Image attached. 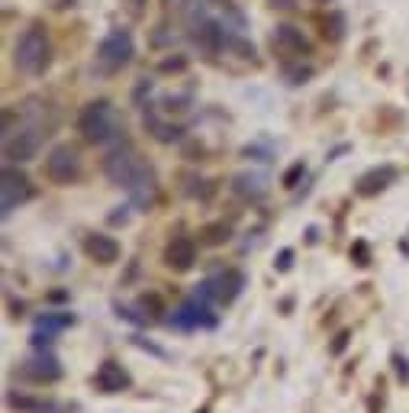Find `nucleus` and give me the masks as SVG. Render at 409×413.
<instances>
[{"label":"nucleus","mask_w":409,"mask_h":413,"mask_svg":"<svg viewBox=\"0 0 409 413\" xmlns=\"http://www.w3.org/2000/svg\"><path fill=\"white\" fill-rule=\"evenodd\" d=\"M45 175L52 184H75L81 178V155L75 146H55L45 159Z\"/></svg>","instance_id":"obj_8"},{"label":"nucleus","mask_w":409,"mask_h":413,"mask_svg":"<svg viewBox=\"0 0 409 413\" xmlns=\"http://www.w3.org/2000/svg\"><path fill=\"white\" fill-rule=\"evenodd\" d=\"M232 239V230L229 223H209L200 230V242L203 245H222V242H229Z\"/></svg>","instance_id":"obj_19"},{"label":"nucleus","mask_w":409,"mask_h":413,"mask_svg":"<svg viewBox=\"0 0 409 413\" xmlns=\"http://www.w3.org/2000/svg\"><path fill=\"white\" fill-rule=\"evenodd\" d=\"M23 375L33 381H58L62 378V362H58V355L52 349H36L23 362Z\"/></svg>","instance_id":"obj_10"},{"label":"nucleus","mask_w":409,"mask_h":413,"mask_svg":"<svg viewBox=\"0 0 409 413\" xmlns=\"http://www.w3.org/2000/svg\"><path fill=\"white\" fill-rule=\"evenodd\" d=\"M393 368H396V378L406 385V381H409V362L403 355H393Z\"/></svg>","instance_id":"obj_25"},{"label":"nucleus","mask_w":409,"mask_h":413,"mask_svg":"<svg viewBox=\"0 0 409 413\" xmlns=\"http://www.w3.org/2000/svg\"><path fill=\"white\" fill-rule=\"evenodd\" d=\"M132 52H136L132 36L126 33V29H113L110 36H104V43L97 45V65H100V71H107V75L119 71L123 65H129Z\"/></svg>","instance_id":"obj_5"},{"label":"nucleus","mask_w":409,"mask_h":413,"mask_svg":"<svg viewBox=\"0 0 409 413\" xmlns=\"http://www.w3.org/2000/svg\"><path fill=\"white\" fill-rule=\"evenodd\" d=\"M393 181H396V168L393 165H381V168L364 171V175L358 178V184H354V191H358V197H377Z\"/></svg>","instance_id":"obj_14"},{"label":"nucleus","mask_w":409,"mask_h":413,"mask_svg":"<svg viewBox=\"0 0 409 413\" xmlns=\"http://www.w3.org/2000/svg\"><path fill=\"white\" fill-rule=\"evenodd\" d=\"M216 323H219V316L213 313L209 301H203L200 294L187 297L171 316V326H178V329H213Z\"/></svg>","instance_id":"obj_7"},{"label":"nucleus","mask_w":409,"mask_h":413,"mask_svg":"<svg viewBox=\"0 0 409 413\" xmlns=\"http://www.w3.org/2000/svg\"><path fill=\"white\" fill-rule=\"evenodd\" d=\"M271 7H284V10H287V7H293V0H274Z\"/></svg>","instance_id":"obj_26"},{"label":"nucleus","mask_w":409,"mask_h":413,"mask_svg":"<svg viewBox=\"0 0 409 413\" xmlns=\"http://www.w3.org/2000/svg\"><path fill=\"white\" fill-rule=\"evenodd\" d=\"M94 385H97V391H104V394H123V391L132 387V378L119 362L107 358V362H100L97 375H94Z\"/></svg>","instance_id":"obj_11"},{"label":"nucleus","mask_w":409,"mask_h":413,"mask_svg":"<svg viewBox=\"0 0 409 413\" xmlns=\"http://www.w3.org/2000/svg\"><path fill=\"white\" fill-rule=\"evenodd\" d=\"M45 136H49V133H45L42 127H26V129H20L16 136H7L4 152H7L10 161H33L36 155H39Z\"/></svg>","instance_id":"obj_9"},{"label":"nucleus","mask_w":409,"mask_h":413,"mask_svg":"<svg viewBox=\"0 0 409 413\" xmlns=\"http://www.w3.org/2000/svg\"><path fill=\"white\" fill-rule=\"evenodd\" d=\"M274 45H278L284 55H310V43L303 39V33L293 26H278L274 33Z\"/></svg>","instance_id":"obj_15"},{"label":"nucleus","mask_w":409,"mask_h":413,"mask_svg":"<svg viewBox=\"0 0 409 413\" xmlns=\"http://www.w3.org/2000/svg\"><path fill=\"white\" fill-rule=\"evenodd\" d=\"M290 265H293V249H280V255L274 259V268L278 272H290Z\"/></svg>","instance_id":"obj_23"},{"label":"nucleus","mask_w":409,"mask_h":413,"mask_svg":"<svg viewBox=\"0 0 409 413\" xmlns=\"http://www.w3.org/2000/svg\"><path fill=\"white\" fill-rule=\"evenodd\" d=\"M119 242L113 236H107V232H94V236L84 239V255H87L90 262H97V265H113V262H119Z\"/></svg>","instance_id":"obj_13"},{"label":"nucleus","mask_w":409,"mask_h":413,"mask_svg":"<svg viewBox=\"0 0 409 413\" xmlns=\"http://www.w3.org/2000/svg\"><path fill=\"white\" fill-rule=\"evenodd\" d=\"M232 188H236V194L245 197V200H261V197H264V178H258V175L255 178H251V175H239Z\"/></svg>","instance_id":"obj_18"},{"label":"nucleus","mask_w":409,"mask_h":413,"mask_svg":"<svg viewBox=\"0 0 409 413\" xmlns=\"http://www.w3.org/2000/svg\"><path fill=\"white\" fill-rule=\"evenodd\" d=\"M303 171H306L303 161H297V165H293V168L284 175V188H297V181H300V175H303Z\"/></svg>","instance_id":"obj_24"},{"label":"nucleus","mask_w":409,"mask_h":413,"mask_svg":"<svg viewBox=\"0 0 409 413\" xmlns=\"http://www.w3.org/2000/svg\"><path fill=\"white\" fill-rule=\"evenodd\" d=\"M197 262V242L187 236H174L171 242L165 245V265L171 272H190Z\"/></svg>","instance_id":"obj_12"},{"label":"nucleus","mask_w":409,"mask_h":413,"mask_svg":"<svg viewBox=\"0 0 409 413\" xmlns=\"http://www.w3.org/2000/svg\"><path fill=\"white\" fill-rule=\"evenodd\" d=\"M49 65V33L42 23H33L16 43V68L26 75H42Z\"/></svg>","instance_id":"obj_3"},{"label":"nucleus","mask_w":409,"mask_h":413,"mask_svg":"<svg viewBox=\"0 0 409 413\" xmlns=\"http://www.w3.org/2000/svg\"><path fill=\"white\" fill-rule=\"evenodd\" d=\"M197 413H209V407H200V410H197Z\"/></svg>","instance_id":"obj_27"},{"label":"nucleus","mask_w":409,"mask_h":413,"mask_svg":"<svg viewBox=\"0 0 409 413\" xmlns=\"http://www.w3.org/2000/svg\"><path fill=\"white\" fill-rule=\"evenodd\" d=\"M33 194H36L33 181H29L23 171L4 168V175H0V213H4V217H10L16 207H23L26 200H33Z\"/></svg>","instance_id":"obj_6"},{"label":"nucleus","mask_w":409,"mask_h":413,"mask_svg":"<svg viewBox=\"0 0 409 413\" xmlns=\"http://www.w3.org/2000/svg\"><path fill=\"white\" fill-rule=\"evenodd\" d=\"M77 316L68 313V310H49V313H39L36 316V326L39 329H49V333H62V329L75 326Z\"/></svg>","instance_id":"obj_16"},{"label":"nucleus","mask_w":409,"mask_h":413,"mask_svg":"<svg viewBox=\"0 0 409 413\" xmlns=\"http://www.w3.org/2000/svg\"><path fill=\"white\" fill-rule=\"evenodd\" d=\"M348 339H351V333H348V329H342L339 336L332 339V345H329V352H332V355H342V352L348 349Z\"/></svg>","instance_id":"obj_22"},{"label":"nucleus","mask_w":409,"mask_h":413,"mask_svg":"<svg viewBox=\"0 0 409 413\" xmlns=\"http://www.w3.org/2000/svg\"><path fill=\"white\" fill-rule=\"evenodd\" d=\"M10 407L13 410H23V413H65L58 404H49V400H33V397H16V394H10Z\"/></svg>","instance_id":"obj_17"},{"label":"nucleus","mask_w":409,"mask_h":413,"mask_svg":"<svg viewBox=\"0 0 409 413\" xmlns=\"http://www.w3.org/2000/svg\"><path fill=\"white\" fill-rule=\"evenodd\" d=\"M351 262L358 268H368L371 265V249H368V242H364V239H358V242L351 245Z\"/></svg>","instance_id":"obj_20"},{"label":"nucleus","mask_w":409,"mask_h":413,"mask_svg":"<svg viewBox=\"0 0 409 413\" xmlns=\"http://www.w3.org/2000/svg\"><path fill=\"white\" fill-rule=\"evenodd\" d=\"M52 343H55V333L36 326V333H33V349H52Z\"/></svg>","instance_id":"obj_21"},{"label":"nucleus","mask_w":409,"mask_h":413,"mask_svg":"<svg viewBox=\"0 0 409 413\" xmlns=\"http://www.w3.org/2000/svg\"><path fill=\"white\" fill-rule=\"evenodd\" d=\"M104 171H107V178H110L113 184H119V188L129 191V197H132L136 207H148V203L155 200V194H158L155 171L142 161V155L136 152L132 146L113 149V152L107 155V161H104Z\"/></svg>","instance_id":"obj_1"},{"label":"nucleus","mask_w":409,"mask_h":413,"mask_svg":"<svg viewBox=\"0 0 409 413\" xmlns=\"http://www.w3.org/2000/svg\"><path fill=\"white\" fill-rule=\"evenodd\" d=\"M77 129L84 133L87 142H110L119 136V119L116 110L110 107V100H94L81 110L77 117Z\"/></svg>","instance_id":"obj_2"},{"label":"nucleus","mask_w":409,"mask_h":413,"mask_svg":"<svg viewBox=\"0 0 409 413\" xmlns=\"http://www.w3.org/2000/svg\"><path fill=\"white\" fill-rule=\"evenodd\" d=\"M242 287H245V274L239 272V268H226L222 274H216V278H207L197 284L194 294H200L203 301L209 304H236L239 294H242Z\"/></svg>","instance_id":"obj_4"}]
</instances>
